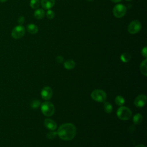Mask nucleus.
Masks as SVG:
<instances>
[{"label":"nucleus","mask_w":147,"mask_h":147,"mask_svg":"<svg viewBox=\"0 0 147 147\" xmlns=\"http://www.w3.org/2000/svg\"><path fill=\"white\" fill-rule=\"evenodd\" d=\"M135 147H146L145 145H142V144H140V145H137L136 146H135Z\"/></svg>","instance_id":"29"},{"label":"nucleus","mask_w":147,"mask_h":147,"mask_svg":"<svg viewBox=\"0 0 147 147\" xmlns=\"http://www.w3.org/2000/svg\"><path fill=\"white\" fill-rule=\"evenodd\" d=\"M40 5V0H30V6L33 9H36L38 8Z\"/></svg>","instance_id":"19"},{"label":"nucleus","mask_w":147,"mask_h":147,"mask_svg":"<svg viewBox=\"0 0 147 147\" xmlns=\"http://www.w3.org/2000/svg\"><path fill=\"white\" fill-rule=\"evenodd\" d=\"M141 54H142V55L144 56V57H146V56H147V53H146V47H145L144 48H143L142 49V50H141Z\"/></svg>","instance_id":"26"},{"label":"nucleus","mask_w":147,"mask_h":147,"mask_svg":"<svg viewBox=\"0 0 147 147\" xmlns=\"http://www.w3.org/2000/svg\"><path fill=\"white\" fill-rule=\"evenodd\" d=\"M131 59V55L130 53L127 52H125L122 53L121 56V60L124 62V63H127Z\"/></svg>","instance_id":"16"},{"label":"nucleus","mask_w":147,"mask_h":147,"mask_svg":"<svg viewBox=\"0 0 147 147\" xmlns=\"http://www.w3.org/2000/svg\"><path fill=\"white\" fill-rule=\"evenodd\" d=\"M87 1H89V2H91V1H92L93 0H87Z\"/></svg>","instance_id":"31"},{"label":"nucleus","mask_w":147,"mask_h":147,"mask_svg":"<svg viewBox=\"0 0 147 147\" xmlns=\"http://www.w3.org/2000/svg\"><path fill=\"white\" fill-rule=\"evenodd\" d=\"M25 33V28L21 25H18L15 26L11 30V37L14 39H20L22 38Z\"/></svg>","instance_id":"6"},{"label":"nucleus","mask_w":147,"mask_h":147,"mask_svg":"<svg viewBox=\"0 0 147 147\" xmlns=\"http://www.w3.org/2000/svg\"><path fill=\"white\" fill-rule=\"evenodd\" d=\"M133 120L135 124H139L142 121V116L141 115V114L137 113L134 115Z\"/></svg>","instance_id":"18"},{"label":"nucleus","mask_w":147,"mask_h":147,"mask_svg":"<svg viewBox=\"0 0 147 147\" xmlns=\"http://www.w3.org/2000/svg\"><path fill=\"white\" fill-rule=\"evenodd\" d=\"M52 90L50 87H45L41 91V96L43 99L49 100L52 96Z\"/></svg>","instance_id":"9"},{"label":"nucleus","mask_w":147,"mask_h":147,"mask_svg":"<svg viewBox=\"0 0 147 147\" xmlns=\"http://www.w3.org/2000/svg\"><path fill=\"white\" fill-rule=\"evenodd\" d=\"M141 24L140 21L134 20L131 21L127 27V31L129 33L134 34L138 33L141 29Z\"/></svg>","instance_id":"7"},{"label":"nucleus","mask_w":147,"mask_h":147,"mask_svg":"<svg viewBox=\"0 0 147 147\" xmlns=\"http://www.w3.org/2000/svg\"><path fill=\"white\" fill-rule=\"evenodd\" d=\"M117 114L119 119L125 121L130 119V118L131 117L132 113L129 108L122 106L118 109Z\"/></svg>","instance_id":"3"},{"label":"nucleus","mask_w":147,"mask_h":147,"mask_svg":"<svg viewBox=\"0 0 147 147\" xmlns=\"http://www.w3.org/2000/svg\"><path fill=\"white\" fill-rule=\"evenodd\" d=\"M104 110L107 113H110L113 111V106L112 105L108 102H106L104 103Z\"/></svg>","instance_id":"17"},{"label":"nucleus","mask_w":147,"mask_h":147,"mask_svg":"<svg viewBox=\"0 0 147 147\" xmlns=\"http://www.w3.org/2000/svg\"><path fill=\"white\" fill-rule=\"evenodd\" d=\"M110 1H112L113 2H114V3H118V2H121L122 0H110Z\"/></svg>","instance_id":"28"},{"label":"nucleus","mask_w":147,"mask_h":147,"mask_svg":"<svg viewBox=\"0 0 147 147\" xmlns=\"http://www.w3.org/2000/svg\"><path fill=\"white\" fill-rule=\"evenodd\" d=\"M126 10L127 9L125 6L122 4H117L114 6L113 13L116 18H119L123 17L125 15Z\"/></svg>","instance_id":"5"},{"label":"nucleus","mask_w":147,"mask_h":147,"mask_svg":"<svg viewBox=\"0 0 147 147\" xmlns=\"http://www.w3.org/2000/svg\"><path fill=\"white\" fill-rule=\"evenodd\" d=\"M57 136L65 141L72 140L76 133L75 126L71 123H67L61 125L58 129Z\"/></svg>","instance_id":"1"},{"label":"nucleus","mask_w":147,"mask_h":147,"mask_svg":"<svg viewBox=\"0 0 147 147\" xmlns=\"http://www.w3.org/2000/svg\"><path fill=\"white\" fill-rule=\"evenodd\" d=\"M57 136V132L55 131H49L48 132L46 136L48 138V139H50V140H52V139H54L56 136Z\"/></svg>","instance_id":"21"},{"label":"nucleus","mask_w":147,"mask_h":147,"mask_svg":"<svg viewBox=\"0 0 147 147\" xmlns=\"http://www.w3.org/2000/svg\"><path fill=\"white\" fill-rule=\"evenodd\" d=\"M26 30L29 33L34 34L38 32V26L35 24H30L26 26Z\"/></svg>","instance_id":"12"},{"label":"nucleus","mask_w":147,"mask_h":147,"mask_svg":"<svg viewBox=\"0 0 147 147\" xmlns=\"http://www.w3.org/2000/svg\"><path fill=\"white\" fill-rule=\"evenodd\" d=\"M55 4V0H41L40 5L44 9L49 10L53 7Z\"/></svg>","instance_id":"10"},{"label":"nucleus","mask_w":147,"mask_h":147,"mask_svg":"<svg viewBox=\"0 0 147 147\" xmlns=\"http://www.w3.org/2000/svg\"><path fill=\"white\" fill-rule=\"evenodd\" d=\"M7 0H0V2H6Z\"/></svg>","instance_id":"30"},{"label":"nucleus","mask_w":147,"mask_h":147,"mask_svg":"<svg viewBox=\"0 0 147 147\" xmlns=\"http://www.w3.org/2000/svg\"><path fill=\"white\" fill-rule=\"evenodd\" d=\"M45 15V12L44 9H36L34 13V16L36 19L41 20L44 17Z\"/></svg>","instance_id":"13"},{"label":"nucleus","mask_w":147,"mask_h":147,"mask_svg":"<svg viewBox=\"0 0 147 147\" xmlns=\"http://www.w3.org/2000/svg\"><path fill=\"white\" fill-rule=\"evenodd\" d=\"M41 110L44 115L47 117H50L54 114L55 107L51 102H45L41 105Z\"/></svg>","instance_id":"2"},{"label":"nucleus","mask_w":147,"mask_h":147,"mask_svg":"<svg viewBox=\"0 0 147 147\" xmlns=\"http://www.w3.org/2000/svg\"><path fill=\"white\" fill-rule=\"evenodd\" d=\"M146 102V96L145 95L141 94L137 96L134 100V104L137 107H143Z\"/></svg>","instance_id":"8"},{"label":"nucleus","mask_w":147,"mask_h":147,"mask_svg":"<svg viewBox=\"0 0 147 147\" xmlns=\"http://www.w3.org/2000/svg\"><path fill=\"white\" fill-rule=\"evenodd\" d=\"M115 103L118 106H122L125 103V99L122 96L118 95L117 96L115 99Z\"/></svg>","instance_id":"20"},{"label":"nucleus","mask_w":147,"mask_h":147,"mask_svg":"<svg viewBox=\"0 0 147 147\" xmlns=\"http://www.w3.org/2000/svg\"><path fill=\"white\" fill-rule=\"evenodd\" d=\"M75 62L71 59L67 60L64 63V67L67 69H72L75 67Z\"/></svg>","instance_id":"14"},{"label":"nucleus","mask_w":147,"mask_h":147,"mask_svg":"<svg viewBox=\"0 0 147 147\" xmlns=\"http://www.w3.org/2000/svg\"><path fill=\"white\" fill-rule=\"evenodd\" d=\"M63 60H64V59H63V56H57V57H56V61L58 63H62L63 61Z\"/></svg>","instance_id":"25"},{"label":"nucleus","mask_w":147,"mask_h":147,"mask_svg":"<svg viewBox=\"0 0 147 147\" xmlns=\"http://www.w3.org/2000/svg\"><path fill=\"white\" fill-rule=\"evenodd\" d=\"M44 125L45 126L51 130H54L56 128V123L52 119L47 118L44 120Z\"/></svg>","instance_id":"11"},{"label":"nucleus","mask_w":147,"mask_h":147,"mask_svg":"<svg viewBox=\"0 0 147 147\" xmlns=\"http://www.w3.org/2000/svg\"><path fill=\"white\" fill-rule=\"evenodd\" d=\"M146 63H147V60L145 59L141 64L140 65V71L141 73L144 75L146 76V73H147V67H146Z\"/></svg>","instance_id":"15"},{"label":"nucleus","mask_w":147,"mask_h":147,"mask_svg":"<svg viewBox=\"0 0 147 147\" xmlns=\"http://www.w3.org/2000/svg\"><path fill=\"white\" fill-rule=\"evenodd\" d=\"M46 16L47 17V18L49 20H51V19H53L55 17V13L53 10H48L46 12Z\"/></svg>","instance_id":"22"},{"label":"nucleus","mask_w":147,"mask_h":147,"mask_svg":"<svg viewBox=\"0 0 147 147\" xmlns=\"http://www.w3.org/2000/svg\"><path fill=\"white\" fill-rule=\"evenodd\" d=\"M25 22V17L24 16H20L18 18L17 22L19 24V25H22Z\"/></svg>","instance_id":"24"},{"label":"nucleus","mask_w":147,"mask_h":147,"mask_svg":"<svg viewBox=\"0 0 147 147\" xmlns=\"http://www.w3.org/2000/svg\"><path fill=\"white\" fill-rule=\"evenodd\" d=\"M134 129H135L134 126V125H131V126H129V128H128V131H129L130 133H131V132H132L134 130Z\"/></svg>","instance_id":"27"},{"label":"nucleus","mask_w":147,"mask_h":147,"mask_svg":"<svg viewBox=\"0 0 147 147\" xmlns=\"http://www.w3.org/2000/svg\"><path fill=\"white\" fill-rule=\"evenodd\" d=\"M126 1H131L132 0H126Z\"/></svg>","instance_id":"32"},{"label":"nucleus","mask_w":147,"mask_h":147,"mask_svg":"<svg viewBox=\"0 0 147 147\" xmlns=\"http://www.w3.org/2000/svg\"><path fill=\"white\" fill-rule=\"evenodd\" d=\"M92 99L98 102H103L106 99V92L102 90H95L91 94Z\"/></svg>","instance_id":"4"},{"label":"nucleus","mask_w":147,"mask_h":147,"mask_svg":"<svg viewBox=\"0 0 147 147\" xmlns=\"http://www.w3.org/2000/svg\"><path fill=\"white\" fill-rule=\"evenodd\" d=\"M40 105V102L38 100H34L30 103V106L33 109H37Z\"/></svg>","instance_id":"23"}]
</instances>
